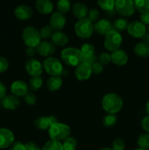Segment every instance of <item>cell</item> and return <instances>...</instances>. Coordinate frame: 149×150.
Returning <instances> with one entry per match:
<instances>
[{"instance_id":"7bdbcfd3","label":"cell","mask_w":149,"mask_h":150,"mask_svg":"<svg viewBox=\"0 0 149 150\" xmlns=\"http://www.w3.org/2000/svg\"><path fill=\"white\" fill-rule=\"evenodd\" d=\"M9 67L8 61L4 57H0V73H2L7 70Z\"/></svg>"},{"instance_id":"484cf974","label":"cell","mask_w":149,"mask_h":150,"mask_svg":"<svg viewBox=\"0 0 149 150\" xmlns=\"http://www.w3.org/2000/svg\"><path fill=\"white\" fill-rule=\"evenodd\" d=\"M129 23L128 22L127 19L124 18H119L112 23V29L121 33V32L127 30Z\"/></svg>"},{"instance_id":"9a60e30c","label":"cell","mask_w":149,"mask_h":150,"mask_svg":"<svg viewBox=\"0 0 149 150\" xmlns=\"http://www.w3.org/2000/svg\"><path fill=\"white\" fill-rule=\"evenodd\" d=\"M29 86L23 81L18 80L13 82L11 85V92L13 95L18 98L24 97L29 92Z\"/></svg>"},{"instance_id":"2e32d148","label":"cell","mask_w":149,"mask_h":150,"mask_svg":"<svg viewBox=\"0 0 149 150\" xmlns=\"http://www.w3.org/2000/svg\"><path fill=\"white\" fill-rule=\"evenodd\" d=\"M111 62L118 66L125 65L127 63L129 57L125 51L122 49H117L110 54Z\"/></svg>"},{"instance_id":"e0dca14e","label":"cell","mask_w":149,"mask_h":150,"mask_svg":"<svg viewBox=\"0 0 149 150\" xmlns=\"http://www.w3.org/2000/svg\"><path fill=\"white\" fill-rule=\"evenodd\" d=\"M1 106L7 110H15L20 105V100L13 95H6L1 101Z\"/></svg>"},{"instance_id":"836d02e7","label":"cell","mask_w":149,"mask_h":150,"mask_svg":"<svg viewBox=\"0 0 149 150\" xmlns=\"http://www.w3.org/2000/svg\"><path fill=\"white\" fill-rule=\"evenodd\" d=\"M71 4L70 0H58L57 2V9L61 13H67L70 10Z\"/></svg>"},{"instance_id":"6da1fadb","label":"cell","mask_w":149,"mask_h":150,"mask_svg":"<svg viewBox=\"0 0 149 150\" xmlns=\"http://www.w3.org/2000/svg\"><path fill=\"white\" fill-rule=\"evenodd\" d=\"M123 105L124 102L122 98L116 93H108L102 98V107L108 114H115L119 112Z\"/></svg>"},{"instance_id":"8d00e7d4","label":"cell","mask_w":149,"mask_h":150,"mask_svg":"<svg viewBox=\"0 0 149 150\" xmlns=\"http://www.w3.org/2000/svg\"><path fill=\"white\" fill-rule=\"evenodd\" d=\"M87 18L91 23L96 22L99 18V12L96 9H91L90 10H89V13H88Z\"/></svg>"},{"instance_id":"ac0fdd59","label":"cell","mask_w":149,"mask_h":150,"mask_svg":"<svg viewBox=\"0 0 149 150\" xmlns=\"http://www.w3.org/2000/svg\"><path fill=\"white\" fill-rule=\"evenodd\" d=\"M112 29V23L107 19L97 21L93 26V31L100 35H105Z\"/></svg>"},{"instance_id":"11a10c76","label":"cell","mask_w":149,"mask_h":150,"mask_svg":"<svg viewBox=\"0 0 149 150\" xmlns=\"http://www.w3.org/2000/svg\"><path fill=\"white\" fill-rule=\"evenodd\" d=\"M1 102H0V110H1Z\"/></svg>"},{"instance_id":"ba28073f","label":"cell","mask_w":149,"mask_h":150,"mask_svg":"<svg viewBox=\"0 0 149 150\" xmlns=\"http://www.w3.org/2000/svg\"><path fill=\"white\" fill-rule=\"evenodd\" d=\"M115 9L123 16H131L135 10L133 0H115Z\"/></svg>"},{"instance_id":"f6af8a7d","label":"cell","mask_w":149,"mask_h":150,"mask_svg":"<svg viewBox=\"0 0 149 150\" xmlns=\"http://www.w3.org/2000/svg\"><path fill=\"white\" fill-rule=\"evenodd\" d=\"M141 126L146 133H149V115L146 116L142 120Z\"/></svg>"},{"instance_id":"d6986e66","label":"cell","mask_w":149,"mask_h":150,"mask_svg":"<svg viewBox=\"0 0 149 150\" xmlns=\"http://www.w3.org/2000/svg\"><path fill=\"white\" fill-rule=\"evenodd\" d=\"M33 12L30 7L25 4H21L17 7L15 10V16L20 20H27L32 16Z\"/></svg>"},{"instance_id":"ab89813d","label":"cell","mask_w":149,"mask_h":150,"mask_svg":"<svg viewBox=\"0 0 149 150\" xmlns=\"http://www.w3.org/2000/svg\"><path fill=\"white\" fill-rule=\"evenodd\" d=\"M25 103L29 105H34L36 103V96L32 92H28L24 97H23Z\"/></svg>"},{"instance_id":"c3c4849f","label":"cell","mask_w":149,"mask_h":150,"mask_svg":"<svg viewBox=\"0 0 149 150\" xmlns=\"http://www.w3.org/2000/svg\"><path fill=\"white\" fill-rule=\"evenodd\" d=\"M25 146H26V150H42L36 144L33 142H28L25 144Z\"/></svg>"},{"instance_id":"5b68a950","label":"cell","mask_w":149,"mask_h":150,"mask_svg":"<svg viewBox=\"0 0 149 150\" xmlns=\"http://www.w3.org/2000/svg\"><path fill=\"white\" fill-rule=\"evenodd\" d=\"M74 31L78 38L87 39L93 32V25L87 18L80 19L74 25Z\"/></svg>"},{"instance_id":"d6a6232c","label":"cell","mask_w":149,"mask_h":150,"mask_svg":"<svg viewBox=\"0 0 149 150\" xmlns=\"http://www.w3.org/2000/svg\"><path fill=\"white\" fill-rule=\"evenodd\" d=\"M117 122V117L115 114H108L105 116L102 120V124L105 127H110L115 125Z\"/></svg>"},{"instance_id":"8992f818","label":"cell","mask_w":149,"mask_h":150,"mask_svg":"<svg viewBox=\"0 0 149 150\" xmlns=\"http://www.w3.org/2000/svg\"><path fill=\"white\" fill-rule=\"evenodd\" d=\"M122 40L123 38L121 34L113 29H111L107 35H105L104 45L108 51L112 52L115 50L119 49L122 43Z\"/></svg>"},{"instance_id":"4fadbf2b","label":"cell","mask_w":149,"mask_h":150,"mask_svg":"<svg viewBox=\"0 0 149 150\" xmlns=\"http://www.w3.org/2000/svg\"><path fill=\"white\" fill-rule=\"evenodd\" d=\"M14 134L7 128H0V149H6L14 142Z\"/></svg>"},{"instance_id":"cb8c5ba5","label":"cell","mask_w":149,"mask_h":150,"mask_svg":"<svg viewBox=\"0 0 149 150\" xmlns=\"http://www.w3.org/2000/svg\"><path fill=\"white\" fill-rule=\"evenodd\" d=\"M134 52L137 57L141 58H146L149 57V44L144 42H138L134 46Z\"/></svg>"},{"instance_id":"8fae6325","label":"cell","mask_w":149,"mask_h":150,"mask_svg":"<svg viewBox=\"0 0 149 150\" xmlns=\"http://www.w3.org/2000/svg\"><path fill=\"white\" fill-rule=\"evenodd\" d=\"M74 76L79 81H86L91 77L92 74L91 65L82 62L77 67H75Z\"/></svg>"},{"instance_id":"d4e9b609","label":"cell","mask_w":149,"mask_h":150,"mask_svg":"<svg viewBox=\"0 0 149 150\" xmlns=\"http://www.w3.org/2000/svg\"><path fill=\"white\" fill-rule=\"evenodd\" d=\"M34 125L37 129L41 130H48L49 127L52 125L51 124L50 117H45V116H41L36 119L34 121Z\"/></svg>"},{"instance_id":"f907efd6","label":"cell","mask_w":149,"mask_h":150,"mask_svg":"<svg viewBox=\"0 0 149 150\" xmlns=\"http://www.w3.org/2000/svg\"><path fill=\"white\" fill-rule=\"evenodd\" d=\"M143 42L149 44V32H146V33L141 38Z\"/></svg>"},{"instance_id":"f5cc1de1","label":"cell","mask_w":149,"mask_h":150,"mask_svg":"<svg viewBox=\"0 0 149 150\" xmlns=\"http://www.w3.org/2000/svg\"><path fill=\"white\" fill-rule=\"evenodd\" d=\"M99 150H112V149L108 147H104V148H102V149H100Z\"/></svg>"},{"instance_id":"1f68e13d","label":"cell","mask_w":149,"mask_h":150,"mask_svg":"<svg viewBox=\"0 0 149 150\" xmlns=\"http://www.w3.org/2000/svg\"><path fill=\"white\" fill-rule=\"evenodd\" d=\"M42 150H64V149L61 142L51 140L44 145Z\"/></svg>"},{"instance_id":"f35d334b","label":"cell","mask_w":149,"mask_h":150,"mask_svg":"<svg viewBox=\"0 0 149 150\" xmlns=\"http://www.w3.org/2000/svg\"><path fill=\"white\" fill-rule=\"evenodd\" d=\"M125 149V143L121 139H116L112 143V150H124Z\"/></svg>"},{"instance_id":"f1b7e54d","label":"cell","mask_w":149,"mask_h":150,"mask_svg":"<svg viewBox=\"0 0 149 150\" xmlns=\"http://www.w3.org/2000/svg\"><path fill=\"white\" fill-rule=\"evenodd\" d=\"M137 144L140 149L147 150L149 149V134L147 133H142L138 138Z\"/></svg>"},{"instance_id":"3957f363","label":"cell","mask_w":149,"mask_h":150,"mask_svg":"<svg viewBox=\"0 0 149 150\" xmlns=\"http://www.w3.org/2000/svg\"><path fill=\"white\" fill-rule=\"evenodd\" d=\"M71 133L70 126L63 123L56 122L48 129V134L51 140L60 142L69 137Z\"/></svg>"},{"instance_id":"db71d44e","label":"cell","mask_w":149,"mask_h":150,"mask_svg":"<svg viewBox=\"0 0 149 150\" xmlns=\"http://www.w3.org/2000/svg\"><path fill=\"white\" fill-rule=\"evenodd\" d=\"M134 150H144V149H140V148H138V149H134Z\"/></svg>"},{"instance_id":"603a6c76","label":"cell","mask_w":149,"mask_h":150,"mask_svg":"<svg viewBox=\"0 0 149 150\" xmlns=\"http://www.w3.org/2000/svg\"><path fill=\"white\" fill-rule=\"evenodd\" d=\"M62 79L61 76H51L46 83L47 89L51 92L57 91L62 86Z\"/></svg>"},{"instance_id":"f546056e","label":"cell","mask_w":149,"mask_h":150,"mask_svg":"<svg viewBox=\"0 0 149 150\" xmlns=\"http://www.w3.org/2000/svg\"><path fill=\"white\" fill-rule=\"evenodd\" d=\"M99 7L105 11H112L115 8V0H97Z\"/></svg>"},{"instance_id":"7dc6e473","label":"cell","mask_w":149,"mask_h":150,"mask_svg":"<svg viewBox=\"0 0 149 150\" xmlns=\"http://www.w3.org/2000/svg\"><path fill=\"white\" fill-rule=\"evenodd\" d=\"M140 21L145 25H149V11L142 13L140 16Z\"/></svg>"},{"instance_id":"7402d4cb","label":"cell","mask_w":149,"mask_h":150,"mask_svg":"<svg viewBox=\"0 0 149 150\" xmlns=\"http://www.w3.org/2000/svg\"><path fill=\"white\" fill-rule=\"evenodd\" d=\"M36 8L42 14H49L52 12L53 4L51 0H37Z\"/></svg>"},{"instance_id":"e575fe53","label":"cell","mask_w":149,"mask_h":150,"mask_svg":"<svg viewBox=\"0 0 149 150\" xmlns=\"http://www.w3.org/2000/svg\"><path fill=\"white\" fill-rule=\"evenodd\" d=\"M39 34H40L41 38L43 39L51 38L53 34V29L50 26V25L49 26H44L43 27L41 28Z\"/></svg>"},{"instance_id":"4dcf8cb0","label":"cell","mask_w":149,"mask_h":150,"mask_svg":"<svg viewBox=\"0 0 149 150\" xmlns=\"http://www.w3.org/2000/svg\"><path fill=\"white\" fill-rule=\"evenodd\" d=\"M62 146L64 150H75L77 147V141L74 138L69 136L64 139Z\"/></svg>"},{"instance_id":"816d5d0a","label":"cell","mask_w":149,"mask_h":150,"mask_svg":"<svg viewBox=\"0 0 149 150\" xmlns=\"http://www.w3.org/2000/svg\"><path fill=\"white\" fill-rule=\"evenodd\" d=\"M145 110H146V112H147V114L149 115V100L148 101L147 103H146V105H145Z\"/></svg>"},{"instance_id":"bcb514c9","label":"cell","mask_w":149,"mask_h":150,"mask_svg":"<svg viewBox=\"0 0 149 150\" xmlns=\"http://www.w3.org/2000/svg\"><path fill=\"white\" fill-rule=\"evenodd\" d=\"M25 53H26V57L32 59L33 58V57L35 56V54H37V49L36 48H34V47L27 46L26 48V51H25Z\"/></svg>"},{"instance_id":"7a4b0ae2","label":"cell","mask_w":149,"mask_h":150,"mask_svg":"<svg viewBox=\"0 0 149 150\" xmlns=\"http://www.w3.org/2000/svg\"><path fill=\"white\" fill-rule=\"evenodd\" d=\"M61 58L67 65L77 67L83 62V55L80 49L69 47L62 50L61 53Z\"/></svg>"},{"instance_id":"7c38bea8","label":"cell","mask_w":149,"mask_h":150,"mask_svg":"<svg viewBox=\"0 0 149 150\" xmlns=\"http://www.w3.org/2000/svg\"><path fill=\"white\" fill-rule=\"evenodd\" d=\"M66 24V17L60 12H54L50 18V26L55 32L61 31Z\"/></svg>"},{"instance_id":"60d3db41","label":"cell","mask_w":149,"mask_h":150,"mask_svg":"<svg viewBox=\"0 0 149 150\" xmlns=\"http://www.w3.org/2000/svg\"><path fill=\"white\" fill-rule=\"evenodd\" d=\"M83 62L87 63V64L92 65L96 62V57L94 54H89V55L83 56Z\"/></svg>"},{"instance_id":"30bf717a","label":"cell","mask_w":149,"mask_h":150,"mask_svg":"<svg viewBox=\"0 0 149 150\" xmlns=\"http://www.w3.org/2000/svg\"><path fill=\"white\" fill-rule=\"evenodd\" d=\"M129 35L136 38H141L146 33L145 25L141 21H134L129 23L127 27Z\"/></svg>"},{"instance_id":"d590c367","label":"cell","mask_w":149,"mask_h":150,"mask_svg":"<svg viewBox=\"0 0 149 150\" xmlns=\"http://www.w3.org/2000/svg\"><path fill=\"white\" fill-rule=\"evenodd\" d=\"M80 51H81L82 54L83 56L89 55V54H94V47L93 45L90 43H85L80 48Z\"/></svg>"},{"instance_id":"83f0119b","label":"cell","mask_w":149,"mask_h":150,"mask_svg":"<svg viewBox=\"0 0 149 150\" xmlns=\"http://www.w3.org/2000/svg\"><path fill=\"white\" fill-rule=\"evenodd\" d=\"M43 83V80L41 78V76H35L32 77L30 79L29 84V88L32 91H37L40 89Z\"/></svg>"},{"instance_id":"277c9868","label":"cell","mask_w":149,"mask_h":150,"mask_svg":"<svg viewBox=\"0 0 149 150\" xmlns=\"http://www.w3.org/2000/svg\"><path fill=\"white\" fill-rule=\"evenodd\" d=\"M22 38L26 46L34 48L42 41L39 31L34 26H27L25 28L22 32Z\"/></svg>"},{"instance_id":"ee69618b","label":"cell","mask_w":149,"mask_h":150,"mask_svg":"<svg viewBox=\"0 0 149 150\" xmlns=\"http://www.w3.org/2000/svg\"><path fill=\"white\" fill-rule=\"evenodd\" d=\"M10 150H26V146L20 142H14L10 146Z\"/></svg>"},{"instance_id":"ffe728a7","label":"cell","mask_w":149,"mask_h":150,"mask_svg":"<svg viewBox=\"0 0 149 150\" xmlns=\"http://www.w3.org/2000/svg\"><path fill=\"white\" fill-rule=\"evenodd\" d=\"M51 42L56 46H64L68 43L69 38L66 33L58 31L53 32L51 37Z\"/></svg>"},{"instance_id":"681fc988","label":"cell","mask_w":149,"mask_h":150,"mask_svg":"<svg viewBox=\"0 0 149 150\" xmlns=\"http://www.w3.org/2000/svg\"><path fill=\"white\" fill-rule=\"evenodd\" d=\"M6 93H7L6 86H4V83L0 81V100H1L6 96Z\"/></svg>"},{"instance_id":"9c48e42d","label":"cell","mask_w":149,"mask_h":150,"mask_svg":"<svg viewBox=\"0 0 149 150\" xmlns=\"http://www.w3.org/2000/svg\"><path fill=\"white\" fill-rule=\"evenodd\" d=\"M26 70L32 77L40 76L43 70V65L42 63L34 58L29 59L25 64Z\"/></svg>"},{"instance_id":"9f6ffc18","label":"cell","mask_w":149,"mask_h":150,"mask_svg":"<svg viewBox=\"0 0 149 150\" xmlns=\"http://www.w3.org/2000/svg\"><path fill=\"white\" fill-rule=\"evenodd\" d=\"M148 32H149V25H148Z\"/></svg>"},{"instance_id":"44dd1931","label":"cell","mask_w":149,"mask_h":150,"mask_svg":"<svg viewBox=\"0 0 149 150\" xmlns=\"http://www.w3.org/2000/svg\"><path fill=\"white\" fill-rule=\"evenodd\" d=\"M72 13L73 15L80 20L87 17L89 10L85 4L82 2H77L73 5Z\"/></svg>"},{"instance_id":"b9f144b4","label":"cell","mask_w":149,"mask_h":150,"mask_svg":"<svg viewBox=\"0 0 149 150\" xmlns=\"http://www.w3.org/2000/svg\"><path fill=\"white\" fill-rule=\"evenodd\" d=\"M91 70L92 73H93V74H100L103 71V65L96 62H95L94 64L91 65Z\"/></svg>"},{"instance_id":"4316f807","label":"cell","mask_w":149,"mask_h":150,"mask_svg":"<svg viewBox=\"0 0 149 150\" xmlns=\"http://www.w3.org/2000/svg\"><path fill=\"white\" fill-rule=\"evenodd\" d=\"M133 2L135 10L141 14L149 11V0H133Z\"/></svg>"},{"instance_id":"52a82bcc","label":"cell","mask_w":149,"mask_h":150,"mask_svg":"<svg viewBox=\"0 0 149 150\" xmlns=\"http://www.w3.org/2000/svg\"><path fill=\"white\" fill-rule=\"evenodd\" d=\"M42 65L45 72L51 76H60L64 71L61 62L55 57H50L45 59Z\"/></svg>"},{"instance_id":"5bb4252c","label":"cell","mask_w":149,"mask_h":150,"mask_svg":"<svg viewBox=\"0 0 149 150\" xmlns=\"http://www.w3.org/2000/svg\"><path fill=\"white\" fill-rule=\"evenodd\" d=\"M37 53L42 57H48L54 54L56 51V45L52 42L47 40L41 41L36 47Z\"/></svg>"},{"instance_id":"74e56055","label":"cell","mask_w":149,"mask_h":150,"mask_svg":"<svg viewBox=\"0 0 149 150\" xmlns=\"http://www.w3.org/2000/svg\"><path fill=\"white\" fill-rule=\"evenodd\" d=\"M99 62L102 65H107L111 62V56L109 53L103 52L99 56Z\"/></svg>"}]
</instances>
